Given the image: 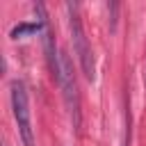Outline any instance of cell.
Instances as JSON below:
<instances>
[{"label":"cell","mask_w":146,"mask_h":146,"mask_svg":"<svg viewBox=\"0 0 146 146\" xmlns=\"http://www.w3.org/2000/svg\"><path fill=\"white\" fill-rule=\"evenodd\" d=\"M68 9V27H71V39H73V50L78 55V62H80V68L84 73L87 80H94L96 75V64H94V52H91V46L84 36V30H82V21H80V14H78V5L68 2L66 5Z\"/></svg>","instance_id":"obj_1"},{"label":"cell","mask_w":146,"mask_h":146,"mask_svg":"<svg viewBox=\"0 0 146 146\" xmlns=\"http://www.w3.org/2000/svg\"><path fill=\"white\" fill-rule=\"evenodd\" d=\"M57 82L62 87L64 103H66L68 114H71V123H73L75 132H80V123H82V116H80V94H78V82H75V75H73V64H71V57L66 52H59V75H57Z\"/></svg>","instance_id":"obj_2"},{"label":"cell","mask_w":146,"mask_h":146,"mask_svg":"<svg viewBox=\"0 0 146 146\" xmlns=\"http://www.w3.org/2000/svg\"><path fill=\"white\" fill-rule=\"evenodd\" d=\"M11 110H14V119L23 139V146H34V130H32V121H30V100H27V89L21 80L11 82Z\"/></svg>","instance_id":"obj_3"}]
</instances>
